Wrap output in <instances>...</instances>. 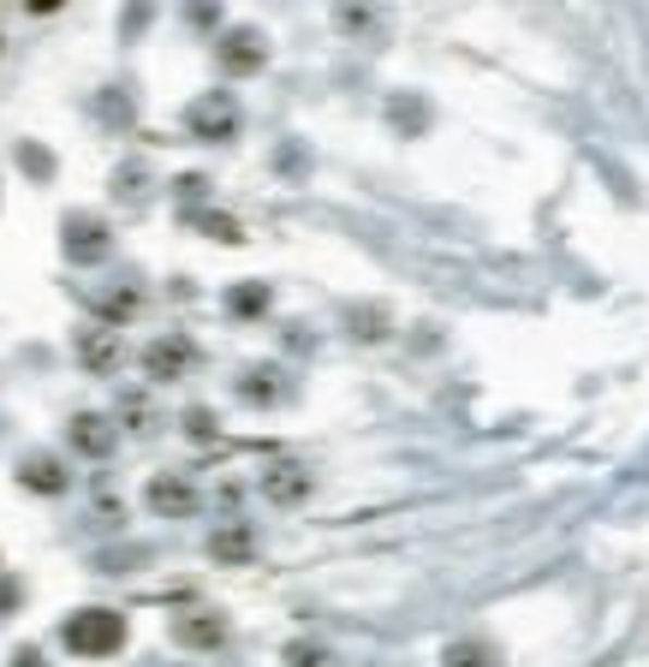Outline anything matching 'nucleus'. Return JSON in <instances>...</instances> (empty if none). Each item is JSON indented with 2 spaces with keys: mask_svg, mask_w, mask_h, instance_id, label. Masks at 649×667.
I'll list each match as a JSON object with an SVG mask.
<instances>
[{
  "mask_svg": "<svg viewBox=\"0 0 649 667\" xmlns=\"http://www.w3.org/2000/svg\"><path fill=\"white\" fill-rule=\"evenodd\" d=\"M66 257L72 262H101V257H108V221L66 215Z\"/></svg>",
  "mask_w": 649,
  "mask_h": 667,
  "instance_id": "nucleus-6",
  "label": "nucleus"
},
{
  "mask_svg": "<svg viewBox=\"0 0 649 667\" xmlns=\"http://www.w3.org/2000/svg\"><path fill=\"white\" fill-rule=\"evenodd\" d=\"M226 310H233V317H262V310H269V286L238 281L233 293H226Z\"/></svg>",
  "mask_w": 649,
  "mask_h": 667,
  "instance_id": "nucleus-13",
  "label": "nucleus"
},
{
  "mask_svg": "<svg viewBox=\"0 0 649 667\" xmlns=\"http://www.w3.org/2000/svg\"><path fill=\"white\" fill-rule=\"evenodd\" d=\"M262 60H269V42H262L257 30H226V42H221V72H233V78H250V72H262Z\"/></svg>",
  "mask_w": 649,
  "mask_h": 667,
  "instance_id": "nucleus-4",
  "label": "nucleus"
},
{
  "mask_svg": "<svg viewBox=\"0 0 649 667\" xmlns=\"http://www.w3.org/2000/svg\"><path fill=\"white\" fill-rule=\"evenodd\" d=\"M209 555H215V560H250V555H257V536H250L245 524H233V531H215V536H209Z\"/></svg>",
  "mask_w": 649,
  "mask_h": 667,
  "instance_id": "nucleus-12",
  "label": "nucleus"
},
{
  "mask_svg": "<svg viewBox=\"0 0 649 667\" xmlns=\"http://www.w3.org/2000/svg\"><path fill=\"white\" fill-rule=\"evenodd\" d=\"M84 363H90V370H113V363H120V339H113L108 329L101 334H84Z\"/></svg>",
  "mask_w": 649,
  "mask_h": 667,
  "instance_id": "nucleus-14",
  "label": "nucleus"
},
{
  "mask_svg": "<svg viewBox=\"0 0 649 667\" xmlns=\"http://www.w3.org/2000/svg\"><path fill=\"white\" fill-rule=\"evenodd\" d=\"M12 667H42V656H36V650H19V656H12Z\"/></svg>",
  "mask_w": 649,
  "mask_h": 667,
  "instance_id": "nucleus-20",
  "label": "nucleus"
},
{
  "mask_svg": "<svg viewBox=\"0 0 649 667\" xmlns=\"http://www.w3.org/2000/svg\"><path fill=\"white\" fill-rule=\"evenodd\" d=\"M262 489H269V501H280V507H292V501H304V495H310V477H304L298 465H274V471H269V483H262Z\"/></svg>",
  "mask_w": 649,
  "mask_h": 667,
  "instance_id": "nucleus-10",
  "label": "nucleus"
},
{
  "mask_svg": "<svg viewBox=\"0 0 649 667\" xmlns=\"http://www.w3.org/2000/svg\"><path fill=\"white\" fill-rule=\"evenodd\" d=\"M144 501H149V512H161V519H185V512H197V489H191L185 477H149Z\"/></svg>",
  "mask_w": 649,
  "mask_h": 667,
  "instance_id": "nucleus-5",
  "label": "nucleus"
},
{
  "mask_svg": "<svg viewBox=\"0 0 649 667\" xmlns=\"http://www.w3.org/2000/svg\"><path fill=\"white\" fill-rule=\"evenodd\" d=\"M60 644L72 656H120L125 650V620L113 608H78L66 626H60Z\"/></svg>",
  "mask_w": 649,
  "mask_h": 667,
  "instance_id": "nucleus-1",
  "label": "nucleus"
},
{
  "mask_svg": "<svg viewBox=\"0 0 649 667\" xmlns=\"http://www.w3.org/2000/svg\"><path fill=\"white\" fill-rule=\"evenodd\" d=\"M274 382H280V370H250L245 382H238V394H245L250 406H274V399H280Z\"/></svg>",
  "mask_w": 649,
  "mask_h": 667,
  "instance_id": "nucleus-15",
  "label": "nucleus"
},
{
  "mask_svg": "<svg viewBox=\"0 0 649 667\" xmlns=\"http://www.w3.org/2000/svg\"><path fill=\"white\" fill-rule=\"evenodd\" d=\"M7 608H19V584H12L7 572H0V614H7Z\"/></svg>",
  "mask_w": 649,
  "mask_h": 667,
  "instance_id": "nucleus-19",
  "label": "nucleus"
},
{
  "mask_svg": "<svg viewBox=\"0 0 649 667\" xmlns=\"http://www.w3.org/2000/svg\"><path fill=\"white\" fill-rule=\"evenodd\" d=\"M173 638H180L185 650H221L226 644V620L221 614H185V620H173Z\"/></svg>",
  "mask_w": 649,
  "mask_h": 667,
  "instance_id": "nucleus-8",
  "label": "nucleus"
},
{
  "mask_svg": "<svg viewBox=\"0 0 649 667\" xmlns=\"http://www.w3.org/2000/svg\"><path fill=\"white\" fill-rule=\"evenodd\" d=\"M19 483L30 489V495H60V489H66V465H60L54 453H30V459H19Z\"/></svg>",
  "mask_w": 649,
  "mask_h": 667,
  "instance_id": "nucleus-7",
  "label": "nucleus"
},
{
  "mask_svg": "<svg viewBox=\"0 0 649 667\" xmlns=\"http://www.w3.org/2000/svg\"><path fill=\"white\" fill-rule=\"evenodd\" d=\"M286 667H334V656H328L322 644H292L286 650Z\"/></svg>",
  "mask_w": 649,
  "mask_h": 667,
  "instance_id": "nucleus-16",
  "label": "nucleus"
},
{
  "mask_svg": "<svg viewBox=\"0 0 649 667\" xmlns=\"http://www.w3.org/2000/svg\"><path fill=\"white\" fill-rule=\"evenodd\" d=\"M197 363V346L180 334H168V339H156V346L144 351V370H149V382H180V375Z\"/></svg>",
  "mask_w": 649,
  "mask_h": 667,
  "instance_id": "nucleus-3",
  "label": "nucleus"
},
{
  "mask_svg": "<svg viewBox=\"0 0 649 667\" xmlns=\"http://www.w3.org/2000/svg\"><path fill=\"white\" fill-rule=\"evenodd\" d=\"M185 125L197 137H215V144H226V137L238 132V108L233 96H197V102L185 108Z\"/></svg>",
  "mask_w": 649,
  "mask_h": 667,
  "instance_id": "nucleus-2",
  "label": "nucleus"
},
{
  "mask_svg": "<svg viewBox=\"0 0 649 667\" xmlns=\"http://www.w3.org/2000/svg\"><path fill=\"white\" fill-rule=\"evenodd\" d=\"M72 447L101 459V453H113V423L96 418V411H84V418H72Z\"/></svg>",
  "mask_w": 649,
  "mask_h": 667,
  "instance_id": "nucleus-9",
  "label": "nucleus"
},
{
  "mask_svg": "<svg viewBox=\"0 0 649 667\" xmlns=\"http://www.w3.org/2000/svg\"><path fill=\"white\" fill-rule=\"evenodd\" d=\"M441 667H501V656H494V644H482V638H460V644H448Z\"/></svg>",
  "mask_w": 649,
  "mask_h": 667,
  "instance_id": "nucleus-11",
  "label": "nucleus"
},
{
  "mask_svg": "<svg viewBox=\"0 0 649 667\" xmlns=\"http://www.w3.org/2000/svg\"><path fill=\"white\" fill-rule=\"evenodd\" d=\"M19 161H24V168H30V173H36V180H48V173H54V161H48V156H42V149H36V144H19Z\"/></svg>",
  "mask_w": 649,
  "mask_h": 667,
  "instance_id": "nucleus-17",
  "label": "nucleus"
},
{
  "mask_svg": "<svg viewBox=\"0 0 649 667\" xmlns=\"http://www.w3.org/2000/svg\"><path fill=\"white\" fill-rule=\"evenodd\" d=\"M185 430L197 435V442H209V435H215V418H209V411L197 406V411H185Z\"/></svg>",
  "mask_w": 649,
  "mask_h": 667,
  "instance_id": "nucleus-18",
  "label": "nucleus"
}]
</instances>
